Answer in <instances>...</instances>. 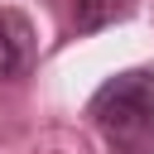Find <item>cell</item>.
<instances>
[{
	"instance_id": "obj_1",
	"label": "cell",
	"mask_w": 154,
	"mask_h": 154,
	"mask_svg": "<svg viewBox=\"0 0 154 154\" xmlns=\"http://www.w3.org/2000/svg\"><path fill=\"white\" fill-rule=\"evenodd\" d=\"M87 116L111 154H154V67H125L106 77L91 91Z\"/></svg>"
},
{
	"instance_id": "obj_2",
	"label": "cell",
	"mask_w": 154,
	"mask_h": 154,
	"mask_svg": "<svg viewBox=\"0 0 154 154\" xmlns=\"http://www.w3.org/2000/svg\"><path fill=\"white\" fill-rule=\"evenodd\" d=\"M34 67V29L19 10H0V82H14Z\"/></svg>"
},
{
	"instance_id": "obj_3",
	"label": "cell",
	"mask_w": 154,
	"mask_h": 154,
	"mask_svg": "<svg viewBox=\"0 0 154 154\" xmlns=\"http://www.w3.org/2000/svg\"><path fill=\"white\" fill-rule=\"evenodd\" d=\"M130 5L135 0H72V29L77 34H96V29L116 24V19H125Z\"/></svg>"
}]
</instances>
